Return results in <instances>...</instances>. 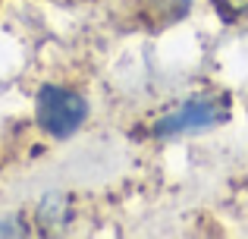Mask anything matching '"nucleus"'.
Returning <instances> with one entry per match:
<instances>
[{
	"mask_svg": "<svg viewBox=\"0 0 248 239\" xmlns=\"http://www.w3.org/2000/svg\"><path fill=\"white\" fill-rule=\"evenodd\" d=\"M88 104L76 92H66L60 85H44L38 92V123L54 139H66L82 126Z\"/></svg>",
	"mask_w": 248,
	"mask_h": 239,
	"instance_id": "nucleus-1",
	"label": "nucleus"
},
{
	"mask_svg": "<svg viewBox=\"0 0 248 239\" xmlns=\"http://www.w3.org/2000/svg\"><path fill=\"white\" fill-rule=\"evenodd\" d=\"M226 117V107H220L214 98H198L186 101L176 113H170L154 126V135H176V132H195V129H204V126H214Z\"/></svg>",
	"mask_w": 248,
	"mask_h": 239,
	"instance_id": "nucleus-2",
	"label": "nucleus"
},
{
	"mask_svg": "<svg viewBox=\"0 0 248 239\" xmlns=\"http://www.w3.org/2000/svg\"><path fill=\"white\" fill-rule=\"evenodd\" d=\"M66 217H69V202L63 195H47L41 202V208H38V223L44 230H54L60 223H66Z\"/></svg>",
	"mask_w": 248,
	"mask_h": 239,
	"instance_id": "nucleus-3",
	"label": "nucleus"
},
{
	"mask_svg": "<svg viewBox=\"0 0 248 239\" xmlns=\"http://www.w3.org/2000/svg\"><path fill=\"white\" fill-rule=\"evenodd\" d=\"M0 236H16V230H13L10 223H0Z\"/></svg>",
	"mask_w": 248,
	"mask_h": 239,
	"instance_id": "nucleus-4",
	"label": "nucleus"
}]
</instances>
